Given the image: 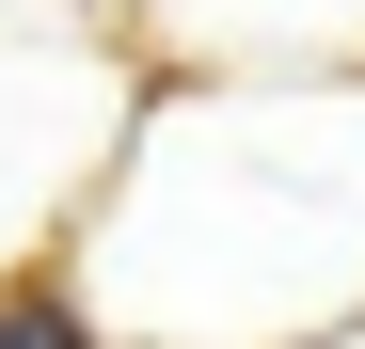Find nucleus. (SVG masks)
<instances>
[{
  "label": "nucleus",
  "mask_w": 365,
  "mask_h": 349,
  "mask_svg": "<svg viewBox=\"0 0 365 349\" xmlns=\"http://www.w3.org/2000/svg\"><path fill=\"white\" fill-rule=\"evenodd\" d=\"M64 286L96 349H286L365 286V80H191L128 127Z\"/></svg>",
  "instance_id": "f257e3e1"
},
{
  "label": "nucleus",
  "mask_w": 365,
  "mask_h": 349,
  "mask_svg": "<svg viewBox=\"0 0 365 349\" xmlns=\"http://www.w3.org/2000/svg\"><path fill=\"white\" fill-rule=\"evenodd\" d=\"M0 349H96L80 286H64V270H0Z\"/></svg>",
  "instance_id": "f03ea898"
}]
</instances>
